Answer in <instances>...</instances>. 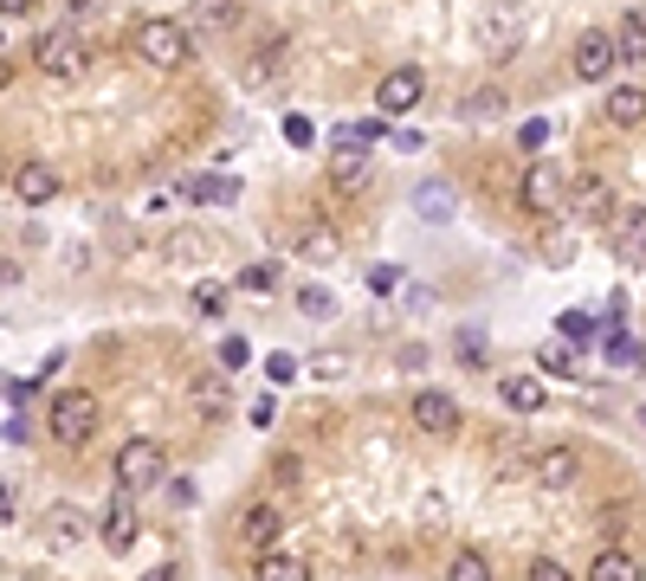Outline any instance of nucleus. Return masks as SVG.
I'll return each mask as SVG.
<instances>
[{
  "mask_svg": "<svg viewBox=\"0 0 646 581\" xmlns=\"http://www.w3.org/2000/svg\"><path fill=\"white\" fill-rule=\"evenodd\" d=\"M117 485H130V491H155L162 485V472H168V452L155 446V439H130L124 452H117Z\"/></svg>",
  "mask_w": 646,
  "mask_h": 581,
  "instance_id": "nucleus-5",
  "label": "nucleus"
},
{
  "mask_svg": "<svg viewBox=\"0 0 646 581\" xmlns=\"http://www.w3.org/2000/svg\"><path fill=\"white\" fill-rule=\"evenodd\" d=\"M517 194H524V214H537V220L569 214V181H563V168H556V162H530Z\"/></svg>",
  "mask_w": 646,
  "mask_h": 581,
  "instance_id": "nucleus-4",
  "label": "nucleus"
},
{
  "mask_svg": "<svg viewBox=\"0 0 646 581\" xmlns=\"http://www.w3.org/2000/svg\"><path fill=\"white\" fill-rule=\"evenodd\" d=\"M498 110H504L498 91H479V97H466V117H498Z\"/></svg>",
  "mask_w": 646,
  "mask_h": 581,
  "instance_id": "nucleus-33",
  "label": "nucleus"
},
{
  "mask_svg": "<svg viewBox=\"0 0 646 581\" xmlns=\"http://www.w3.org/2000/svg\"><path fill=\"white\" fill-rule=\"evenodd\" d=\"M569 214L588 220V226H595V220L608 226V220L621 214V201H614V188H608L601 175H582V181H569Z\"/></svg>",
  "mask_w": 646,
  "mask_h": 581,
  "instance_id": "nucleus-8",
  "label": "nucleus"
},
{
  "mask_svg": "<svg viewBox=\"0 0 646 581\" xmlns=\"http://www.w3.org/2000/svg\"><path fill=\"white\" fill-rule=\"evenodd\" d=\"M614 66H627V59H621V33H601V26H595V33L575 39V78L595 84V78H614Z\"/></svg>",
  "mask_w": 646,
  "mask_h": 581,
  "instance_id": "nucleus-7",
  "label": "nucleus"
},
{
  "mask_svg": "<svg viewBox=\"0 0 646 581\" xmlns=\"http://www.w3.org/2000/svg\"><path fill=\"white\" fill-rule=\"evenodd\" d=\"M408 414H414V427H421V434H433V439H453L459 434V401H453V394H414V407H408Z\"/></svg>",
  "mask_w": 646,
  "mask_h": 581,
  "instance_id": "nucleus-9",
  "label": "nucleus"
},
{
  "mask_svg": "<svg viewBox=\"0 0 646 581\" xmlns=\"http://www.w3.org/2000/svg\"><path fill=\"white\" fill-rule=\"evenodd\" d=\"M26 7H33V0H0V13H26Z\"/></svg>",
  "mask_w": 646,
  "mask_h": 581,
  "instance_id": "nucleus-42",
  "label": "nucleus"
},
{
  "mask_svg": "<svg viewBox=\"0 0 646 581\" xmlns=\"http://www.w3.org/2000/svg\"><path fill=\"white\" fill-rule=\"evenodd\" d=\"M414 208H421V220H446L453 214V188L446 181H421L414 188Z\"/></svg>",
  "mask_w": 646,
  "mask_h": 581,
  "instance_id": "nucleus-22",
  "label": "nucleus"
},
{
  "mask_svg": "<svg viewBox=\"0 0 646 581\" xmlns=\"http://www.w3.org/2000/svg\"><path fill=\"white\" fill-rule=\"evenodd\" d=\"M310 137H317V130H310L304 117H285V143L291 149H310Z\"/></svg>",
  "mask_w": 646,
  "mask_h": 581,
  "instance_id": "nucleus-35",
  "label": "nucleus"
},
{
  "mask_svg": "<svg viewBox=\"0 0 646 581\" xmlns=\"http://www.w3.org/2000/svg\"><path fill=\"white\" fill-rule=\"evenodd\" d=\"M563 336H569V343H588V336H595V317H588V310H563Z\"/></svg>",
  "mask_w": 646,
  "mask_h": 581,
  "instance_id": "nucleus-31",
  "label": "nucleus"
},
{
  "mask_svg": "<svg viewBox=\"0 0 646 581\" xmlns=\"http://www.w3.org/2000/svg\"><path fill=\"white\" fill-rule=\"evenodd\" d=\"M97 414H104V407H97V394H91V388H66V394L46 407V427H52L59 446H84V439L104 427Z\"/></svg>",
  "mask_w": 646,
  "mask_h": 581,
  "instance_id": "nucleus-2",
  "label": "nucleus"
},
{
  "mask_svg": "<svg viewBox=\"0 0 646 581\" xmlns=\"http://www.w3.org/2000/svg\"><path fill=\"white\" fill-rule=\"evenodd\" d=\"M641 427H646V407H641Z\"/></svg>",
  "mask_w": 646,
  "mask_h": 581,
  "instance_id": "nucleus-43",
  "label": "nucleus"
},
{
  "mask_svg": "<svg viewBox=\"0 0 646 581\" xmlns=\"http://www.w3.org/2000/svg\"><path fill=\"white\" fill-rule=\"evenodd\" d=\"M297 472H304L297 459H272V478H279V485H297Z\"/></svg>",
  "mask_w": 646,
  "mask_h": 581,
  "instance_id": "nucleus-40",
  "label": "nucleus"
},
{
  "mask_svg": "<svg viewBox=\"0 0 646 581\" xmlns=\"http://www.w3.org/2000/svg\"><path fill=\"white\" fill-rule=\"evenodd\" d=\"M137 59L155 72H181L195 59V39L181 33V20H143L137 26Z\"/></svg>",
  "mask_w": 646,
  "mask_h": 581,
  "instance_id": "nucleus-1",
  "label": "nucleus"
},
{
  "mask_svg": "<svg viewBox=\"0 0 646 581\" xmlns=\"http://www.w3.org/2000/svg\"><path fill=\"white\" fill-rule=\"evenodd\" d=\"M297 310H304V317H330L337 304H330V290H324V285H304V290H297Z\"/></svg>",
  "mask_w": 646,
  "mask_h": 581,
  "instance_id": "nucleus-29",
  "label": "nucleus"
},
{
  "mask_svg": "<svg viewBox=\"0 0 646 581\" xmlns=\"http://www.w3.org/2000/svg\"><path fill=\"white\" fill-rule=\"evenodd\" d=\"M608 239H614V252L627 265H646V208H621L608 220Z\"/></svg>",
  "mask_w": 646,
  "mask_h": 581,
  "instance_id": "nucleus-13",
  "label": "nucleus"
},
{
  "mask_svg": "<svg viewBox=\"0 0 646 581\" xmlns=\"http://www.w3.org/2000/svg\"><path fill=\"white\" fill-rule=\"evenodd\" d=\"M291 252H297V259H337V226L304 220V226L291 233Z\"/></svg>",
  "mask_w": 646,
  "mask_h": 581,
  "instance_id": "nucleus-16",
  "label": "nucleus"
},
{
  "mask_svg": "<svg viewBox=\"0 0 646 581\" xmlns=\"http://www.w3.org/2000/svg\"><path fill=\"white\" fill-rule=\"evenodd\" d=\"M46 543H52V549H72V543H84V510H72V505L52 510V517H46Z\"/></svg>",
  "mask_w": 646,
  "mask_h": 581,
  "instance_id": "nucleus-20",
  "label": "nucleus"
},
{
  "mask_svg": "<svg viewBox=\"0 0 646 581\" xmlns=\"http://www.w3.org/2000/svg\"><path fill=\"white\" fill-rule=\"evenodd\" d=\"M246 363H252V349H246V336H226V343H220V368L233 375V368H246Z\"/></svg>",
  "mask_w": 646,
  "mask_h": 581,
  "instance_id": "nucleus-30",
  "label": "nucleus"
},
{
  "mask_svg": "<svg viewBox=\"0 0 646 581\" xmlns=\"http://www.w3.org/2000/svg\"><path fill=\"white\" fill-rule=\"evenodd\" d=\"M226 368H214V375H195V388H188V401L208 414V420H226V381H220Z\"/></svg>",
  "mask_w": 646,
  "mask_h": 581,
  "instance_id": "nucleus-18",
  "label": "nucleus"
},
{
  "mask_svg": "<svg viewBox=\"0 0 646 581\" xmlns=\"http://www.w3.org/2000/svg\"><path fill=\"white\" fill-rule=\"evenodd\" d=\"M381 130H388V123H337V130H330V155H368Z\"/></svg>",
  "mask_w": 646,
  "mask_h": 581,
  "instance_id": "nucleus-17",
  "label": "nucleus"
},
{
  "mask_svg": "<svg viewBox=\"0 0 646 581\" xmlns=\"http://www.w3.org/2000/svg\"><path fill=\"white\" fill-rule=\"evenodd\" d=\"M608 123H614V130H641L646 123V91L641 84H614V91H608Z\"/></svg>",
  "mask_w": 646,
  "mask_h": 581,
  "instance_id": "nucleus-15",
  "label": "nucleus"
},
{
  "mask_svg": "<svg viewBox=\"0 0 646 581\" xmlns=\"http://www.w3.org/2000/svg\"><path fill=\"white\" fill-rule=\"evenodd\" d=\"M614 33H621V59H646V13H627Z\"/></svg>",
  "mask_w": 646,
  "mask_h": 581,
  "instance_id": "nucleus-25",
  "label": "nucleus"
},
{
  "mask_svg": "<svg viewBox=\"0 0 646 581\" xmlns=\"http://www.w3.org/2000/svg\"><path fill=\"white\" fill-rule=\"evenodd\" d=\"M530 472H537L543 491H569L575 478H582V452H575V446H543Z\"/></svg>",
  "mask_w": 646,
  "mask_h": 581,
  "instance_id": "nucleus-11",
  "label": "nucleus"
},
{
  "mask_svg": "<svg viewBox=\"0 0 646 581\" xmlns=\"http://www.w3.org/2000/svg\"><path fill=\"white\" fill-rule=\"evenodd\" d=\"M530 576H537V581H569V569H563V562H550V556H537V562H530Z\"/></svg>",
  "mask_w": 646,
  "mask_h": 581,
  "instance_id": "nucleus-37",
  "label": "nucleus"
},
{
  "mask_svg": "<svg viewBox=\"0 0 646 581\" xmlns=\"http://www.w3.org/2000/svg\"><path fill=\"white\" fill-rule=\"evenodd\" d=\"M498 394H504L510 414H537V407H543V381H537V375H510Z\"/></svg>",
  "mask_w": 646,
  "mask_h": 581,
  "instance_id": "nucleus-19",
  "label": "nucleus"
},
{
  "mask_svg": "<svg viewBox=\"0 0 646 581\" xmlns=\"http://www.w3.org/2000/svg\"><path fill=\"white\" fill-rule=\"evenodd\" d=\"M279 59H285V46H279V39H266V46L252 52V66H246V84H266V78L279 72Z\"/></svg>",
  "mask_w": 646,
  "mask_h": 581,
  "instance_id": "nucleus-26",
  "label": "nucleus"
},
{
  "mask_svg": "<svg viewBox=\"0 0 646 581\" xmlns=\"http://www.w3.org/2000/svg\"><path fill=\"white\" fill-rule=\"evenodd\" d=\"M239 285H246V290H272V285H279V265H246V272H239Z\"/></svg>",
  "mask_w": 646,
  "mask_h": 581,
  "instance_id": "nucleus-32",
  "label": "nucleus"
},
{
  "mask_svg": "<svg viewBox=\"0 0 646 581\" xmlns=\"http://www.w3.org/2000/svg\"><path fill=\"white\" fill-rule=\"evenodd\" d=\"M13 201H20V208H46V201H59V168H46V162L13 168Z\"/></svg>",
  "mask_w": 646,
  "mask_h": 581,
  "instance_id": "nucleus-12",
  "label": "nucleus"
},
{
  "mask_svg": "<svg viewBox=\"0 0 646 581\" xmlns=\"http://www.w3.org/2000/svg\"><path fill=\"white\" fill-rule=\"evenodd\" d=\"M195 13H201V26H220V33H226V26H239L246 7H239V0H195Z\"/></svg>",
  "mask_w": 646,
  "mask_h": 581,
  "instance_id": "nucleus-24",
  "label": "nucleus"
},
{
  "mask_svg": "<svg viewBox=\"0 0 646 581\" xmlns=\"http://www.w3.org/2000/svg\"><path fill=\"white\" fill-rule=\"evenodd\" d=\"M266 375H272V381H291V375H297V356H285V349L266 356Z\"/></svg>",
  "mask_w": 646,
  "mask_h": 581,
  "instance_id": "nucleus-36",
  "label": "nucleus"
},
{
  "mask_svg": "<svg viewBox=\"0 0 646 581\" xmlns=\"http://www.w3.org/2000/svg\"><path fill=\"white\" fill-rule=\"evenodd\" d=\"M588 576H595V581H634V576H641V562H634L627 549H601V556L588 562Z\"/></svg>",
  "mask_w": 646,
  "mask_h": 581,
  "instance_id": "nucleus-21",
  "label": "nucleus"
},
{
  "mask_svg": "<svg viewBox=\"0 0 646 581\" xmlns=\"http://www.w3.org/2000/svg\"><path fill=\"white\" fill-rule=\"evenodd\" d=\"M421 91H427V78L414 72V66H395V72L375 84V104H381L388 117H401V110H414V104H421Z\"/></svg>",
  "mask_w": 646,
  "mask_h": 581,
  "instance_id": "nucleus-10",
  "label": "nucleus"
},
{
  "mask_svg": "<svg viewBox=\"0 0 646 581\" xmlns=\"http://www.w3.org/2000/svg\"><path fill=\"white\" fill-rule=\"evenodd\" d=\"M279 530H285V517H279L272 505H252L246 517H239V543H246V549H272Z\"/></svg>",
  "mask_w": 646,
  "mask_h": 581,
  "instance_id": "nucleus-14",
  "label": "nucleus"
},
{
  "mask_svg": "<svg viewBox=\"0 0 646 581\" xmlns=\"http://www.w3.org/2000/svg\"><path fill=\"white\" fill-rule=\"evenodd\" d=\"M517 143H524V149H543V143H550V123H524V130H517Z\"/></svg>",
  "mask_w": 646,
  "mask_h": 581,
  "instance_id": "nucleus-38",
  "label": "nucleus"
},
{
  "mask_svg": "<svg viewBox=\"0 0 646 581\" xmlns=\"http://www.w3.org/2000/svg\"><path fill=\"white\" fill-rule=\"evenodd\" d=\"M66 7H72V13H97V7H104V0H66Z\"/></svg>",
  "mask_w": 646,
  "mask_h": 581,
  "instance_id": "nucleus-41",
  "label": "nucleus"
},
{
  "mask_svg": "<svg viewBox=\"0 0 646 581\" xmlns=\"http://www.w3.org/2000/svg\"><path fill=\"white\" fill-rule=\"evenodd\" d=\"M33 66H39L46 78H59V84H72V78H84L91 52H84V39H78L72 26H52V33L33 39Z\"/></svg>",
  "mask_w": 646,
  "mask_h": 581,
  "instance_id": "nucleus-3",
  "label": "nucleus"
},
{
  "mask_svg": "<svg viewBox=\"0 0 646 581\" xmlns=\"http://www.w3.org/2000/svg\"><path fill=\"white\" fill-rule=\"evenodd\" d=\"M537 368H550V375H575V343L563 336V343H543L537 349Z\"/></svg>",
  "mask_w": 646,
  "mask_h": 581,
  "instance_id": "nucleus-27",
  "label": "nucleus"
},
{
  "mask_svg": "<svg viewBox=\"0 0 646 581\" xmlns=\"http://www.w3.org/2000/svg\"><path fill=\"white\" fill-rule=\"evenodd\" d=\"M259 576L266 581H304V556H279V549H259Z\"/></svg>",
  "mask_w": 646,
  "mask_h": 581,
  "instance_id": "nucleus-23",
  "label": "nucleus"
},
{
  "mask_svg": "<svg viewBox=\"0 0 646 581\" xmlns=\"http://www.w3.org/2000/svg\"><path fill=\"white\" fill-rule=\"evenodd\" d=\"M137 536H143L137 491H130V485H117V498H110V510H104V549H110V556H130V549H137Z\"/></svg>",
  "mask_w": 646,
  "mask_h": 581,
  "instance_id": "nucleus-6",
  "label": "nucleus"
},
{
  "mask_svg": "<svg viewBox=\"0 0 646 581\" xmlns=\"http://www.w3.org/2000/svg\"><path fill=\"white\" fill-rule=\"evenodd\" d=\"M220 304H226V290H220V285H201V290H195V310H201V317H214Z\"/></svg>",
  "mask_w": 646,
  "mask_h": 581,
  "instance_id": "nucleus-34",
  "label": "nucleus"
},
{
  "mask_svg": "<svg viewBox=\"0 0 646 581\" xmlns=\"http://www.w3.org/2000/svg\"><path fill=\"white\" fill-rule=\"evenodd\" d=\"M485 576H492V569H485L479 549H459V556H453V581H485Z\"/></svg>",
  "mask_w": 646,
  "mask_h": 581,
  "instance_id": "nucleus-28",
  "label": "nucleus"
},
{
  "mask_svg": "<svg viewBox=\"0 0 646 581\" xmlns=\"http://www.w3.org/2000/svg\"><path fill=\"white\" fill-rule=\"evenodd\" d=\"M401 285V272H395V265H375V272H368V290H395Z\"/></svg>",
  "mask_w": 646,
  "mask_h": 581,
  "instance_id": "nucleus-39",
  "label": "nucleus"
}]
</instances>
